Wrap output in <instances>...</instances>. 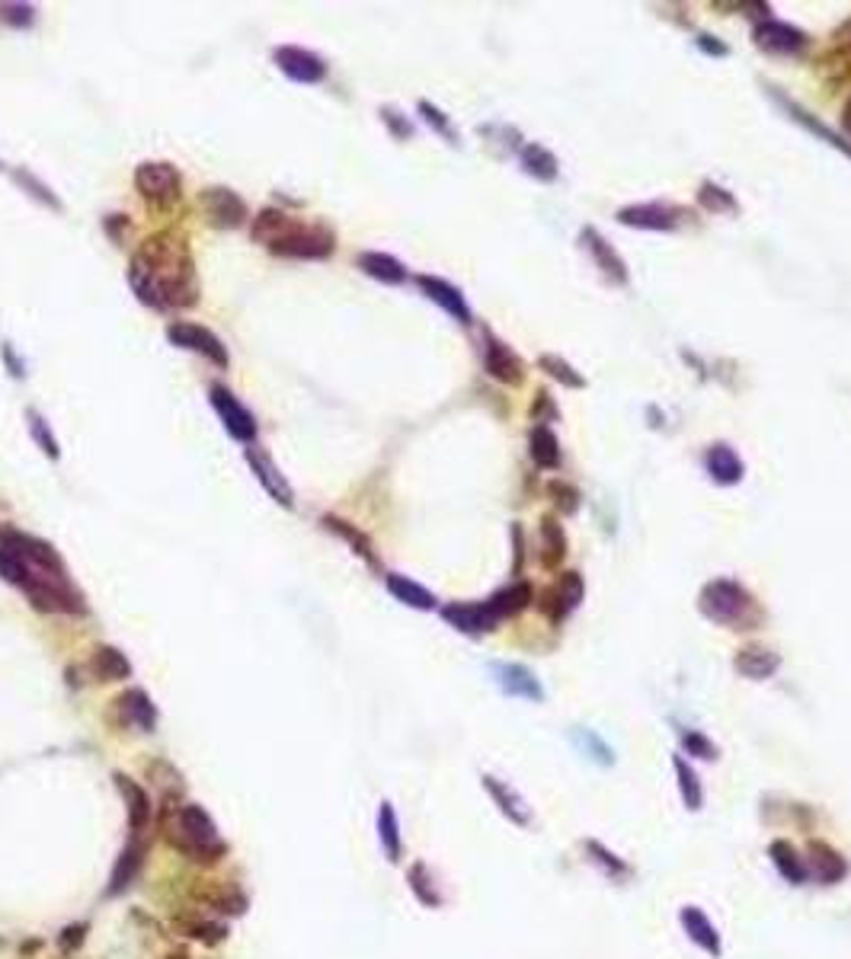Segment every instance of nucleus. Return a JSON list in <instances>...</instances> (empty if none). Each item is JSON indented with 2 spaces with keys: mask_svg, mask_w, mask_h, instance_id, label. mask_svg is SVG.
<instances>
[{
  "mask_svg": "<svg viewBox=\"0 0 851 959\" xmlns=\"http://www.w3.org/2000/svg\"><path fill=\"white\" fill-rule=\"evenodd\" d=\"M0 576L4 582L16 586L33 607L52 614H87L84 595L67 576L65 560L52 544L39 541V537L20 535V531H7L0 537Z\"/></svg>",
  "mask_w": 851,
  "mask_h": 959,
  "instance_id": "obj_1",
  "label": "nucleus"
},
{
  "mask_svg": "<svg viewBox=\"0 0 851 959\" xmlns=\"http://www.w3.org/2000/svg\"><path fill=\"white\" fill-rule=\"evenodd\" d=\"M128 285L138 301L154 311L192 307L199 298L196 262L183 237L158 234L138 247L128 266Z\"/></svg>",
  "mask_w": 851,
  "mask_h": 959,
  "instance_id": "obj_2",
  "label": "nucleus"
},
{
  "mask_svg": "<svg viewBox=\"0 0 851 959\" xmlns=\"http://www.w3.org/2000/svg\"><path fill=\"white\" fill-rule=\"evenodd\" d=\"M250 234L282 260H327L336 250V234L327 224L304 221L282 209H262Z\"/></svg>",
  "mask_w": 851,
  "mask_h": 959,
  "instance_id": "obj_3",
  "label": "nucleus"
},
{
  "mask_svg": "<svg viewBox=\"0 0 851 959\" xmlns=\"http://www.w3.org/2000/svg\"><path fill=\"white\" fill-rule=\"evenodd\" d=\"M167 842L196 863H218L228 854V844L218 838L215 822L199 803H183L173 810L167 822Z\"/></svg>",
  "mask_w": 851,
  "mask_h": 959,
  "instance_id": "obj_4",
  "label": "nucleus"
},
{
  "mask_svg": "<svg viewBox=\"0 0 851 959\" xmlns=\"http://www.w3.org/2000/svg\"><path fill=\"white\" fill-rule=\"evenodd\" d=\"M698 607L704 617H711L714 624L733 627V630H746L749 611L755 607L753 595L733 579H714L701 588ZM753 624V620H749Z\"/></svg>",
  "mask_w": 851,
  "mask_h": 959,
  "instance_id": "obj_5",
  "label": "nucleus"
},
{
  "mask_svg": "<svg viewBox=\"0 0 851 959\" xmlns=\"http://www.w3.org/2000/svg\"><path fill=\"white\" fill-rule=\"evenodd\" d=\"M135 189L151 205H173L183 189L179 170L167 160H148L135 170Z\"/></svg>",
  "mask_w": 851,
  "mask_h": 959,
  "instance_id": "obj_6",
  "label": "nucleus"
},
{
  "mask_svg": "<svg viewBox=\"0 0 851 959\" xmlns=\"http://www.w3.org/2000/svg\"><path fill=\"white\" fill-rule=\"evenodd\" d=\"M167 340H170L173 346H179V349H190V352L205 355V359L215 362L218 368H228V349L221 346V340H218L211 330L199 327V323L177 320V323H170V327H167Z\"/></svg>",
  "mask_w": 851,
  "mask_h": 959,
  "instance_id": "obj_7",
  "label": "nucleus"
},
{
  "mask_svg": "<svg viewBox=\"0 0 851 959\" xmlns=\"http://www.w3.org/2000/svg\"><path fill=\"white\" fill-rule=\"evenodd\" d=\"M211 406H215V413L221 416V423H224V429H228L231 438H237V442H253L256 438L253 413H250L224 384L211 387Z\"/></svg>",
  "mask_w": 851,
  "mask_h": 959,
  "instance_id": "obj_8",
  "label": "nucleus"
},
{
  "mask_svg": "<svg viewBox=\"0 0 851 959\" xmlns=\"http://www.w3.org/2000/svg\"><path fill=\"white\" fill-rule=\"evenodd\" d=\"M243 457H247L253 476L262 484V490H266L269 496L275 499V503H282L285 509H292V505H295V490H292V484L285 480V474H282V470L272 464V457H269L262 448H247V451H243Z\"/></svg>",
  "mask_w": 851,
  "mask_h": 959,
  "instance_id": "obj_9",
  "label": "nucleus"
},
{
  "mask_svg": "<svg viewBox=\"0 0 851 959\" xmlns=\"http://www.w3.org/2000/svg\"><path fill=\"white\" fill-rule=\"evenodd\" d=\"M275 65L285 77H292L295 84H321L327 77V65L317 58L314 52H304V48L295 46H282L275 48Z\"/></svg>",
  "mask_w": 851,
  "mask_h": 959,
  "instance_id": "obj_10",
  "label": "nucleus"
},
{
  "mask_svg": "<svg viewBox=\"0 0 851 959\" xmlns=\"http://www.w3.org/2000/svg\"><path fill=\"white\" fill-rule=\"evenodd\" d=\"M819 71L832 84H848L851 80V20H845L832 33L829 46H825L823 58H819Z\"/></svg>",
  "mask_w": 851,
  "mask_h": 959,
  "instance_id": "obj_11",
  "label": "nucleus"
},
{
  "mask_svg": "<svg viewBox=\"0 0 851 959\" xmlns=\"http://www.w3.org/2000/svg\"><path fill=\"white\" fill-rule=\"evenodd\" d=\"M202 209L215 228H237V224L247 218V205H243V199L231 189H205Z\"/></svg>",
  "mask_w": 851,
  "mask_h": 959,
  "instance_id": "obj_12",
  "label": "nucleus"
},
{
  "mask_svg": "<svg viewBox=\"0 0 851 959\" xmlns=\"http://www.w3.org/2000/svg\"><path fill=\"white\" fill-rule=\"evenodd\" d=\"M755 46L768 55H794L806 46V36L800 33V29L787 26V23L768 20L755 26Z\"/></svg>",
  "mask_w": 851,
  "mask_h": 959,
  "instance_id": "obj_13",
  "label": "nucleus"
},
{
  "mask_svg": "<svg viewBox=\"0 0 851 959\" xmlns=\"http://www.w3.org/2000/svg\"><path fill=\"white\" fill-rule=\"evenodd\" d=\"M484 362H487V372H490V378L503 381V384H522L525 365L503 340H497V336H487Z\"/></svg>",
  "mask_w": 851,
  "mask_h": 959,
  "instance_id": "obj_14",
  "label": "nucleus"
},
{
  "mask_svg": "<svg viewBox=\"0 0 851 959\" xmlns=\"http://www.w3.org/2000/svg\"><path fill=\"white\" fill-rule=\"evenodd\" d=\"M112 780H116L118 793H122V800H125V812H128L131 835H141V831L151 825V796L145 793V787H141V783L131 780V777H125V774H116Z\"/></svg>",
  "mask_w": 851,
  "mask_h": 959,
  "instance_id": "obj_15",
  "label": "nucleus"
},
{
  "mask_svg": "<svg viewBox=\"0 0 851 959\" xmlns=\"http://www.w3.org/2000/svg\"><path fill=\"white\" fill-rule=\"evenodd\" d=\"M442 617L448 620L452 627L465 633H484L493 630L499 624L497 611L490 607V601H480V605H467V601H458V605H448L442 607Z\"/></svg>",
  "mask_w": 851,
  "mask_h": 959,
  "instance_id": "obj_16",
  "label": "nucleus"
},
{
  "mask_svg": "<svg viewBox=\"0 0 851 959\" xmlns=\"http://www.w3.org/2000/svg\"><path fill=\"white\" fill-rule=\"evenodd\" d=\"M416 285L423 288L426 298L436 301L446 313H452V317L461 320V323H471V307H467L465 294H461L458 288H452L442 279H433V275H416Z\"/></svg>",
  "mask_w": 851,
  "mask_h": 959,
  "instance_id": "obj_17",
  "label": "nucleus"
},
{
  "mask_svg": "<svg viewBox=\"0 0 851 959\" xmlns=\"http://www.w3.org/2000/svg\"><path fill=\"white\" fill-rule=\"evenodd\" d=\"M579 598H583V579H579V573H563L560 582L544 595L541 611H548L554 620H560L563 614H570L573 607L579 605Z\"/></svg>",
  "mask_w": 851,
  "mask_h": 959,
  "instance_id": "obj_18",
  "label": "nucleus"
},
{
  "mask_svg": "<svg viewBox=\"0 0 851 959\" xmlns=\"http://www.w3.org/2000/svg\"><path fill=\"white\" fill-rule=\"evenodd\" d=\"M145 842L138 835H131V842L125 844V851L118 854L116 867H112V876H109V895H118L125 893V889L135 882L138 870H141V863H145Z\"/></svg>",
  "mask_w": 851,
  "mask_h": 959,
  "instance_id": "obj_19",
  "label": "nucleus"
},
{
  "mask_svg": "<svg viewBox=\"0 0 851 959\" xmlns=\"http://www.w3.org/2000/svg\"><path fill=\"white\" fill-rule=\"evenodd\" d=\"M583 240H586V247H590V253H592V260H596V266L602 269V272L609 275L611 281L624 285V281H628V269H624V260H621V256H618L615 250H611V243L605 240L602 234H596L592 228L583 230Z\"/></svg>",
  "mask_w": 851,
  "mask_h": 959,
  "instance_id": "obj_20",
  "label": "nucleus"
},
{
  "mask_svg": "<svg viewBox=\"0 0 851 959\" xmlns=\"http://www.w3.org/2000/svg\"><path fill=\"white\" fill-rule=\"evenodd\" d=\"M118 710H122V717L128 719V723H135L141 732H151L154 726H158V710H154L151 698H148L141 688H131V691L118 694Z\"/></svg>",
  "mask_w": 851,
  "mask_h": 959,
  "instance_id": "obj_21",
  "label": "nucleus"
},
{
  "mask_svg": "<svg viewBox=\"0 0 851 959\" xmlns=\"http://www.w3.org/2000/svg\"><path fill=\"white\" fill-rule=\"evenodd\" d=\"M618 221L628 224V228H643V230H672L675 228L672 211L660 209V205H628V209L618 211Z\"/></svg>",
  "mask_w": 851,
  "mask_h": 959,
  "instance_id": "obj_22",
  "label": "nucleus"
},
{
  "mask_svg": "<svg viewBox=\"0 0 851 959\" xmlns=\"http://www.w3.org/2000/svg\"><path fill=\"white\" fill-rule=\"evenodd\" d=\"M707 470H711V476H714L717 484H723V486L740 484L743 474H746V470H743L740 454H736L730 444H714V448L707 451Z\"/></svg>",
  "mask_w": 851,
  "mask_h": 959,
  "instance_id": "obj_23",
  "label": "nucleus"
},
{
  "mask_svg": "<svg viewBox=\"0 0 851 959\" xmlns=\"http://www.w3.org/2000/svg\"><path fill=\"white\" fill-rule=\"evenodd\" d=\"M778 662H781V659L772 653V649H765V647H746V649H740V653H736V662H733V666H736V672L746 675V678L762 681V678H768V675H772L774 668H778Z\"/></svg>",
  "mask_w": 851,
  "mask_h": 959,
  "instance_id": "obj_24",
  "label": "nucleus"
},
{
  "mask_svg": "<svg viewBox=\"0 0 851 959\" xmlns=\"http://www.w3.org/2000/svg\"><path fill=\"white\" fill-rule=\"evenodd\" d=\"M384 582H387V592H391L397 601H404V605L419 607V611H433L436 607V595L429 592V588L419 586V582L406 579V576H400V573H391Z\"/></svg>",
  "mask_w": 851,
  "mask_h": 959,
  "instance_id": "obj_25",
  "label": "nucleus"
},
{
  "mask_svg": "<svg viewBox=\"0 0 851 959\" xmlns=\"http://www.w3.org/2000/svg\"><path fill=\"white\" fill-rule=\"evenodd\" d=\"M90 668H93V678H99V681H125L131 675V662L125 659L116 647L93 649Z\"/></svg>",
  "mask_w": 851,
  "mask_h": 959,
  "instance_id": "obj_26",
  "label": "nucleus"
},
{
  "mask_svg": "<svg viewBox=\"0 0 851 959\" xmlns=\"http://www.w3.org/2000/svg\"><path fill=\"white\" fill-rule=\"evenodd\" d=\"M493 672H497L499 688H503L506 694H512V698H531V700L541 698V688H538L535 675H531L528 668H522V666H497Z\"/></svg>",
  "mask_w": 851,
  "mask_h": 959,
  "instance_id": "obj_27",
  "label": "nucleus"
},
{
  "mask_svg": "<svg viewBox=\"0 0 851 959\" xmlns=\"http://www.w3.org/2000/svg\"><path fill=\"white\" fill-rule=\"evenodd\" d=\"M359 269L365 275H372V279L384 281V285H400V281L406 279L404 262L394 260V256H387V253H362Z\"/></svg>",
  "mask_w": 851,
  "mask_h": 959,
  "instance_id": "obj_28",
  "label": "nucleus"
},
{
  "mask_svg": "<svg viewBox=\"0 0 851 959\" xmlns=\"http://www.w3.org/2000/svg\"><path fill=\"white\" fill-rule=\"evenodd\" d=\"M528 448H531V461H535L541 470L560 467V444H557L554 432H550L548 425H535V429H531Z\"/></svg>",
  "mask_w": 851,
  "mask_h": 959,
  "instance_id": "obj_29",
  "label": "nucleus"
},
{
  "mask_svg": "<svg viewBox=\"0 0 851 959\" xmlns=\"http://www.w3.org/2000/svg\"><path fill=\"white\" fill-rule=\"evenodd\" d=\"M567 556V537L557 518H541V563L548 569H557Z\"/></svg>",
  "mask_w": 851,
  "mask_h": 959,
  "instance_id": "obj_30",
  "label": "nucleus"
},
{
  "mask_svg": "<svg viewBox=\"0 0 851 959\" xmlns=\"http://www.w3.org/2000/svg\"><path fill=\"white\" fill-rule=\"evenodd\" d=\"M173 927H177L179 933H186V937L202 940V944H218V940L228 937V924H221V921L199 918V914H186V918H177V921H173Z\"/></svg>",
  "mask_w": 851,
  "mask_h": 959,
  "instance_id": "obj_31",
  "label": "nucleus"
},
{
  "mask_svg": "<svg viewBox=\"0 0 851 959\" xmlns=\"http://www.w3.org/2000/svg\"><path fill=\"white\" fill-rule=\"evenodd\" d=\"M682 924H685V931L692 933L694 944H701L707 953H721V937H717V931L711 927V921L704 918V912H698V908H685L682 912Z\"/></svg>",
  "mask_w": 851,
  "mask_h": 959,
  "instance_id": "obj_32",
  "label": "nucleus"
},
{
  "mask_svg": "<svg viewBox=\"0 0 851 959\" xmlns=\"http://www.w3.org/2000/svg\"><path fill=\"white\" fill-rule=\"evenodd\" d=\"M484 787H487V793H490L493 800H497L499 810H503L506 816L512 819V822L528 825V810H525V803L518 800L516 793H512L509 787H506L503 780H497V777H484Z\"/></svg>",
  "mask_w": 851,
  "mask_h": 959,
  "instance_id": "obj_33",
  "label": "nucleus"
},
{
  "mask_svg": "<svg viewBox=\"0 0 851 959\" xmlns=\"http://www.w3.org/2000/svg\"><path fill=\"white\" fill-rule=\"evenodd\" d=\"M522 167L535 179H544V183H550V179L557 177V157L550 154L544 144H525V148H522Z\"/></svg>",
  "mask_w": 851,
  "mask_h": 959,
  "instance_id": "obj_34",
  "label": "nucleus"
},
{
  "mask_svg": "<svg viewBox=\"0 0 851 959\" xmlns=\"http://www.w3.org/2000/svg\"><path fill=\"white\" fill-rule=\"evenodd\" d=\"M378 835H381V848H384L387 861L397 863L400 861V825H397V816H394L391 803H381V810H378Z\"/></svg>",
  "mask_w": 851,
  "mask_h": 959,
  "instance_id": "obj_35",
  "label": "nucleus"
},
{
  "mask_svg": "<svg viewBox=\"0 0 851 959\" xmlns=\"http://www.w3.org/2000/svg\"><path fill=\"white\" fill-rule=\"evenodd\" d=\"M528 598H531V588L525 586V582H518V586L503 588V592H497L493 598H487V601H490V607L497 611V617L503 620V617H509V614L522 611V607L528 605Z\"/></svg>",
  "mask_w": 851,
  "mask_h": 959,
  "instance_id": "obj_36",
  "label": "nucleus"
},
{
  "mask_svg": "<svg viewBox=\"0 0 851 959\" xmlns=\"http://www.w3.org/2000/svg\"><path fill=\"white\" fill-rule=\"evenodd\" d=\"M538 365H541L544 372L550 374V378L560 381L563 387H573V391H583V387H586V378H583V374H579L573 365H567V362H563L560 355H541V359H538Z\"/></svg>",
  "mask_w": 851,
  "mask_h": 959,
  "instance_id": "obj_37",
  "label": "nucleus"
},
{
  "mask_svg": "<svg viewBox=\"0 0 851 959\" xmlns=\"http://www.w3.org/2000/svg\"><path fill=\"white\" fill-rule=\"evenodd\" d=\"M810 854H813V863H816V873L823 876L825 882L829 880H842L845 876V863L838 861V854L832 848H825V844L813 842L810 844Z\"/></svg>",
  "mask_w": 851,
  "mask_h": 959,
  "instance_id": "obj_38",
  "label": "nucleus"
},
{
  "mask_svg": "<svg viewBox=\"0 0 851 959\" xmlns=\"http://www.w3.org/2000/svg\"><path fill=\"white\" fill-rule=\"evenodd\" d=\"M772 857H774V867L781 870V873L787 876L791 882H804V867H800V857L797 851L791 848L787 842H774L772 844Z\"/></svg>",
  "mask_w": 851,
  "mask_h": 959,
  "instance_id": "obj_39",
  "label": "nucleus"
},
{
  "mask_svg": "<svg viewBox=\"0 0 851 959\" xmlns=\"http://www.w3.org/2000/svg\"><path fill=\"white\" fill-rule=\"evenodd\" d=\"M406 880H410V889L416 893V899L423 902V905H439V893L433 889V876H429V870H426V863H413L410 873H406Z\"/></svg>",
  "mask_w": 851,
  "mask_h": 959,
  "instance_id": "obj_40",
  "label": "nucleus"
},
{
  "mask_svg": "<svg viewBox=\"0 0 851 959\" xmlns=\"http://www.w3.org/2000/svg\"><path fill=\"white\" fill-rule=\"evenodd\" d=\"M675 770H679V787H682V800H685L688 810H698L701 806V787L698 780H694L692 768H688L685 761H682L679 755H675Z\"/></svg>",
  "mask_w": 851,
  "mask_h": 959,
  "instance_id": "obj_41",
  "label": "nucleus"
},
{
  "mask_svg": "<svg viewBox=\"0 0 851 959\" xmlns=\"http://www.w3.org/2000/svg\"><path fill=\"white\" fill-rule=\"evenodd\" d=\"M698 202L704 205L707 211H736V202L730 199L727 189H717L714 183H704L698 192Z\"/></svg>",
  "mask_w": 851,
  "mask_h": 959,
  "instance_id": "obj_42",
  "label": "nucleus"
},
{
  "mask_svg": "<svg viewBox=\"0 0 851 959\" xmlns=\"http://www.w3.org/2000/svg\"><path fill=\"white\" fill-rule=\"evenodd\" d=\"M26 416H29V429H33V435H36V442H39V448L46 451V454L55 461V457H58V442H55L52 429H48V425H46V419H42L36 410H29Z\"/></svg>",
  "mask_w": 851,
  "mask_h": 959,
  "instance_id": "obj_43",
  "label": "nucleus"
},
{
  "mask_svg": "<svg viewBox=\"0 0 851 959\" xmlns=\"http://www.w3.org/2000/svg\"><path fill=\"white\" fill-rule=\"evenodd\" d=\"M0 20L7 23V26H14V29L33 26L36 7H29V4H0Z\"/></svg>",
  "mask_w": 851,
  "mask_h": 959,
  "instance_id": "obj_44",
  "label": "nucleus"
},
{
  "mask_svg": "<svg viewBox=\"0 0 851 959\" xmlns=\"http://www.w3.org/2000/svg\"><path fill=\"white\" fill-rule=\"evenodd\" d=\"M323 525H327V528H333V531H340V535L346 537V541L353 544V547H359V554L365 556V560H374V556H372V544H368L365 537L359 535V531L349 528L346 522H340V518H330V515H327V518H323Z\"/></svg>",
  "mask_w": 851,
  "mask_h": 959,
  "instance_id": "obj_45",
  "label": "nucleus"
},
{
  "mask_svg": "<svg viewBox=\"0 0 851 959\" xmlns=\"http://www.w3.org/2000/svg\"><path fill=\"white\" fill-rule=\"evenodd\" d=\"M548 490H550V496H557L554 503H557V509H560V512H577V509H579V493L573 490V486H567V484H550Z\"/></svg>",
  "mask_w": 851,
  "mask_h": 959,
  "instance_id": "obj_46",
  "label": "nucleus"
},
{
  "mask_svg": "<svg viewBox=\"0 0 851 959\" xmlns=\"http://www.w3.org/2000/svg\"><path fill=\"white\" fill-rule=\"evenodd\" d=\"M682 745H685L688 751H701V758H707V761H714L717 758L714 742H707L701 732H685V736H682Z\"/></svg>",
  "mask_w": 851,
  "mask_h": 959,
  "instance_id": "obj_47",
  "label": "nucleus"
},
{
  "mask_svg": "<svg viewBox=\"0 0 851 959\" xmlns=\"http://www.w3.org/2000/svg\"><path fill=\"white\" fill-rule=\"evenodd\" d=\"M419 112H423V116H426V122L433 125L436 131H442V135H446V138H455V131H452V125H448V118L442 116V112L436 109V106H429V103H419Z\"/></svg>",
  "mask_w": 851,
  "mask_h": 959,
  "instance_id": "obj_48",
  "label": "nucleus"
},
{
  "mask_svg": "<svg viewBox=\"0 0 851 959\" xmlns=\"http://www.w3.org/2000/svg\"><path fill=\"white\" fill-rule=\"evenodd\" d=\"M84 931H87V924H71V927H65V931H61V937H58V946H61L65 953H71L74 946L84 944Z\"/></svg>",
  "mask_w": 851,
  "mask_h": 959,
  "instance_id": "obj_49",
  "label": "nucleus"
},
{
  "mask_svg": "<svg viewBox=\"0 0 851 959\" xmlns=\"http://www.w3.org/2000/svg\"><path fill=\"white\" fill-rule=\"evenodd\" d=\"M16 179H20V183H26V186H33V196H39L42 202H48L52 209H61V202L52 196V189H46V186H42L39 179H33L29 173H16Z\"/></svg>",
  "mask_w": 851,
  "mask_h": 959,
  "instance_id": "obj_50",
  "label": "nucleus"
},
{
  "mask_svg": "<svg viewBox=\"0 0 851 959\" xmlns=\"http://www.w3.org/2000/svg\"><path fill=\"white\" fill-rule=\"evenodd\" d=\"M842 122H845V131H848V138H851V99H848V106H845V118H842Z\"/></svg>",
  "mask_w": 851,
  "mask_h": 959,
  "instance_id": "obj_51",
  "label": "nucleus"
},
{
  "mask_svg": "<svg viewBox=\"0 0 851 959\" xmlns=\"http://www.w3.org/2000/svg\"><path fill=\"white\" fill-rule=\"evenodd\" d=\"M167 959H190V953H183V950H179V953H170V956H167Z\"/></svg>",
  "mask_w": 851,
  "mask_h": 959,
  "instance_id": "obj_52",
  "label": "nucleus"
}]
</instances>
